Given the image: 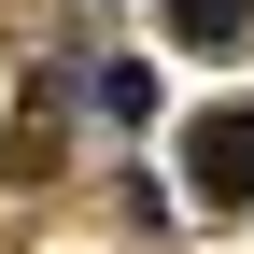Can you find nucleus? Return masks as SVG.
I'll return each mask as SVG.
<instances>
[{"mask_svg": "<svg viewBox=\"0 0 254 254\" xmlns=\"http://www.w3.org/2000/svg\"><path fill=\"white\" fill-rule=\"evenodd\" d=\"M170 43L184 57H240L254 43V0H170Z\"/></svg>", "mask_w": 254, "mask_h": 254, "instance_id": "2", "label": "nucleus"}, {"mask_svg": "<svg viewBox=\"0 0 254 254\" xmlns=\"http://www.w3.org/2000/svg\"><path fill=\"white\" fill-rule=\"evenodd\" d=\"M184 184H198L212 212H254V99H212L184 127Z\"/></svg>", "mask_w": 254, "mask_h": 254, "instance_id": "1", "label": "nucleus"}, {"mask_svg": "<svg viewBox=\"0 0 254 254\" xmlns=\"http://www.w3.org/2000/svg\"><path fill=\"white\" fill-rule=\"evenodd\" d=\"M99 113L113 127H155V71H141V57H99Z\"/></svg>", "mask_w": 254, "mask_h": 254, "instance_id": "3", "label": "nucleus"}]
</instances>
